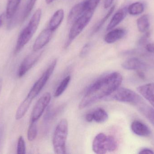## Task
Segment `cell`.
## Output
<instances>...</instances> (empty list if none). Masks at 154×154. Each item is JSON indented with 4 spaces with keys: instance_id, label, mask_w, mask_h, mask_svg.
<instances>
[{
    "instance_id": "6da1fadb",
    "label": "cell",
    "mask_w": 154,
    "mask_h": 154,
    "mask_svg": "<svg viewBox=\"0 0 154 154\" xmlns=\"http://www.w3.org/2000/svg\"><path fill=\"white\" fill-rule=\"evenodd\" d=\"M122 80V75L118 72H112L100 78L86 90L79 104V108L83 109L110 96L119 87Z\"/></svg>"
},
{
    "instance_id": "7a4b0ae2",
    "label": "cell",
    "mask_w": 154,
    "mask_h": 154,
    "mask_svg": "<svg viewBox=\"0 0 154 154\" xmlns=\"http://www.w3.org/2000/svg\"><path fill=\"white\" fill-rule=\"evenodd\" d=\"M42 14V10L39 8L32 15L27 26L20 33L14 49L15 54L20 51L21 50L30 40L36 32L40 22Z\"/></svg>"
},
{
    "instance_id": "3957f363",
    "label": "cell",
    "mask_w": 154,
    "mask_h": 154,
    "mask_svg": "<svg viewBox=\"0 0 154 154\" xmlns=\"http://www.w3.org/2000/svg\"><path fill=\"white\" fill-rule=\"evenodd\" d=\"M69 124L66 118L61 119L56 127L52 139L54 152L58 154L66 153V143L68 135Z\"/></svg>"
},
{
    "instance_id": "277c9868",
    "label": "cell",
    "mask_w": 154,
    "mask_h": 154,
    "mask_svg": "<svg viewBox=\"0 0 154 154\" xmlns=\"http://www.w3.org/2000/svg\"><path fill=\"white\" fill-rule=\"evenodd\" d=\"M108 97L116 101L134 104L137 106L144 102L143 99L138 94L125 88H119Z\"/></svg>"
},
{
    "instance_id": "5b68a950",
    "label": "cell",
    "mask_w": 154,
    "mask_h": 154,
    "mask_svg": "<svg viewBox=\"0 0 154 154\" xmlns=\"http://www.w3.org/2000/svg\"><path fill=\"white\" fill-rule=\"evenodd\" d=\"M57 63V60L55 59L51 62L41 77L35 82L32 88L26 98L29 100L32 101L33 99L37 96L44 87L46 83L49 79L53 73Z\"/></svg>"
},
{
    "instance_id": "8992f818",
    "label": "cell",
    "mask_w": 154,
    "mask_h": 154,
    "mask_svg": "<svg viewBox=\"0 0 154 154\" xmlns=\"http://www.w3.org/2000/svg\"><path fill=\"white\" fill-rule=\"evenodd\" d=\"M93 11H87L72 24L69 33L68 40L66 44V48L78 37L84 28L88 24L93 16Z\"/></svg>"
},
{
    "instance_id": "52a82bcc",
    "label": "cell",
    "mask_w": 154,
    "mask_h": 154,
    "mask_svg": "<svg viewBox=\"0 0 154 154\" xmlns=\"http://www.w3.org/2000/svg\"><path fill=\"white\" fill-rule=\"evenodd\" d=\"M51 98V95L49 92H46L40 98L33 108L30 122H37L50 102Z\"/></svg>"
},
{
    "instance_id": "ba28073f",
    "label": "cell",
    "mask_w": 154,
    "mask_h": 154,
    "mask_svg": "<svg viewBox=\"0 0 154 154\" xmlns=\"http://www.w3.org/2000/svg\"><path fill=\"white\" fill-rule=\"evenodd\" d=\"M43 51H33V52L28 55L19 67L17 71V76L20 78L23 77L38 61L42 56Z\"/></svg>"
},
{
    "instance_id": "9c48e42d",
    "label": "cell",
    "mask_w": 154,
    "mask_h": 154,
    "mask_svg": "<svg viewBox=\"0 0 154 154\" xmlns=\"http://www.w3.org/2000/svg\"><path fill=\"white\" fill-rule=\"evenodd\" d=\"M53 32V31L48 28L43 30L34 42L32 46L33 51L41 50L45 47L50 41Z\"/></svg>"
},
{
    "instance_id": "30bf717a",
    "label": "cell",
    "mask_w": 154,
    "mask_h": 154,
    "mask_svg": "<svg viewBox=\"0 0 154 154\" xmlns=\"http://www.w3.org/2000/svg\"><path fill=\"white\" fill-rule=\"evenodd\" d=\"M107 136L103 133H100L96 136L92 142V150L95 153L104 154L107 151Z\"/></svg>"
},
{
    "instance_id": "8fae6325",
    "label": "cell",
    "mask_w": 154,
    "mask_h": 154,
    "mask_svg": "<svg viewBox=\"0 0 154 154\" xmlns=\"http://www.w3.org/2000/svg\"><path fill=\"white\" fill-rule=\"evenodd\" d=\"M137 91L154 108V83H148L138 87Z\"/></svg>"
},
{
    "instance_id": "7c38bea8",
    "label": "cell",
    "mask_w": 154,
    "mask_h": 154,
    "mask_svg": "<svg viewBox=\"0 0 154 154\" xmlns=\"http://www.w3.org/2000/svg\"><path fill=\"white\" fill-rule=\"evenodd\" d=\"M86 12L84 1L79 3L70 10L68 17V23L73 24L75 21Z\"/></svg>"
},
{
    "instance_id": "4fadbf2b",
    "label": "cell",
    "mask_w": 154,
    "mask_h": 154,
    "mask_svg": "<svg viewBox=\"0 0 154 154\" xmlns=\"http://www.w3.org/2000/svg\"><path fill=\"white\" fill-rule=\"evenodd\" d=\"M122 67L125 69L128 70H137V71L145 69L146 68V64L137 58H133L124 61Z\"/></svg>"
},
{
    "instance_id": "5bb4252c",
    "label": "cell",
    "mask_w": 154,
    "mask_h": 154,
    "mask_svg": "<svg viewBox=\"0 0 154 154\" xmlns=\"http://www.w3.org/2000/svg\"><path fill=\"white\" fill-rule=\"evenodd\" d=\"M131 130L134 134L141 137H148L151 134L149 127L141 121L134 120L132 123Z\"/></svg>"
},
{
    "instance_id": "9a60e30c",
    "label": "cell",
    "mask_w": 154,
    "mask_h": 154,
    "mask_svg": "<svg viewBox=\"0 0 154 154\" xmlns=\"http://www.w3.org/2000/svg\"><path fill=\"white\" fill-rule=\"evenodd\" d=\"M126 34V30L123 29H116L110 30V31L106 34L104 40L109 44L114 43L117 41L122 39Z\"/></svg>"
},
{
    "instance_id": "2e32d148",
    "label": "cell",
    "mask_w": 154,
    "mask_h": 154,
    "mask_svg": "<svg viewBox=\"0 0 154 154\" xmlns=\"http://www.w3.org/2000/svg\"><path fill=\"white\" fill-rule=\"evenodd\" d=\"M65 16V13L63 9L57 10L54 13L50 20L48 28L52 31H55L61 24Z\"/></svg>"
},
{
    "instance_id": "e0dca14e",
    "label": "cell",
    "mask_w": 154,
    "mask_h": 154,
    "mask_svg": "<svg viewBox=\"0 0 154 154\" xmlns=\"http://www.w3.org/2000/svg\"><path fill=\"white\" fill-rule=\"evenodd\" d=\"M139 111L147 118L154 126V108L146 105L144 102L137 106Z\"/></svg>"
},
{
    "instance_id": "ac0fdd59",
    "label": "cell",
    "mask_w": 154,
    "mask_h": 154,
    "mask_svg": "<svg viewBox=\"0 0 154 154\" xmlns=\"http://www.w3.org/2000/svg\"><path fill=\"white\" fill-rule=\"evenodd\" d=\"M20 2L21 0H8L5 12L6 18L11 19L14 17Z\"/></svg>"
},
{
    "instance_id": "d6986e66",
    "label": "cell",
    "mask_w": 154,
    "mask_h": 154,
    "mask_svg": "<svg viewBox=\"0 0 154 154\" xmlns=\"http://www.w3.org/2000/svg\"><path fill=\"white\" fill-rule=\"evenodd\" d=\"M125 13L123 10L117 12L112 17L106 28V31H110L118 25L125 18Z\"/></svg>"
},
{
    "instance_id": "ffe728a7",
    "label": "cell",
    "mask_w": 154,
    "mask_h": 154,
    "mask_svg": "<svg viewBox=\"0 0 154 154\" xmlns=\"http://www.w3.org/2000/svg\"><path fill=\"white\" fill-rule=\"evenodd\" d=\"M32 102V101H30L26 98L23 101L16 111L15 115V118L16 120H20L24 117L28 111Z\"/></svg>"
},
{
    "instance_id": "44dd1931",
    "label": "cell",
    "mask_w": 154,
    "mask_h": 154,
    "mask_svg": "<svg viewBox=\"0 0 154 154\" xmlns=\"http://www.w3.org/2000/svg\"><path fill=\"white\" fill-rule=\"evenodd\" d=\"M93 120L98 123H103L108 119L109 116L107 112L103 108H97L92 112Z\"/></svg>"
},
{
    "instance_id": "7402d4cb",
    "label": "cell",
    "mask_w": 154,
    "mask_h": 154,
    "mask_svg": "<svg viewBox=\"0 0 154 154\" xmlns=\"http://www.w3.org/2000/svg\"><path fill=\"white\" fill-rule=\"evenodd\" d=\"M137 26L138 30L141 33L147 31L150 27V20L148 15H143L137 20Z\"/></svg>"
},
{
    "instance_id": "603a6c76",
    "label": "cell",
    "mask_w": 154,
    "mask_h": 154,
    "mask_svg": "<svg viewBox=\"0 0 154 154\" xmlns=\"http://www.w3.org/2000/svg\"><path fill=\"white\" fill-rule=\"evenodd\" d=\"M144 10V6L140 2L134 3L130 5L128 8V11L131 15H136L141 14Z\"/></svg>"
},
{
    "instance_id": "cb8c5ba5",
    "label": "cell",
    "mask_w": 154,
    "mask_h": 154,
    "mask_svg": "<svg viewBox=\"0 0 154 154\" xmlns=\"http://www.w3.org/2000/svg\"><path fill=\"white\" fill-rule=\"evenodd\" d=\"M70 80H71V77L70 76H67L62 80L55 91V94H54L55 97H58L60 96L64 93V91L67 88L69 84L70 83Z\"/></svg>"
},
{
    "instance_id": "d4e9b609",
    "label": "cell",
    "mask_w": 154,
    "mask_h": 154,
    "mask_svg": "<svg viewBox=\"0 0 154 154\" xmlns=\"http://www.w3.org/2000/svg\"><path fill=\"white\" fill-rule=\"evenodd\" d=\"M38 134V127L37 122H30V125L28 128L27 137L29 141H34Z\"/></svg>"
},
{
    "instance_id": "484cf974",
    "label": "cell",
    "mask_w": 154,
    "mask_h": 154,
    "mask_svg": "<svg viewBox=\"0 0 154 154\" xmlns=\"http://www.w3.org/2000/svg\"><path fill=\"white\" fill-rule=\"evenodd\" d=\"M36 2L37 0H29L28 1L23 11L22 18H21V22H23L24 21L29 17L35 5Z\"/></svg>"
},
{
    "instance_id": "4316f807",
    "label": "cell",
    "mask_w": 154,
    "mask_h": 154,
    "mask_svg": "<svg viewBox=\"0 0 154 154\" xmlns=\"http://www.w3.org/2000/svg\"><path fill=\"white\" fill-rule=\"evenodd\" d=\"M115 8H116V6L115 5H113L112 7L110 8V9H109V11L106 14V15L97 24V25H96V26H95L94 27V29L93 30V31H92V33H97V32L102 27V26H103V24L105 23L106 21L107 20L109 19V17H110V15L112 14L113 13V12H114V10H115Z\"/></svg>"
},
{
    "instance_id": "83f0119b",
    "label": "cell",
    "mask_w": 154,
    "mask_h": 154,
    "mask_svg": "<svg viewBox=\"0 0 154 154\" xmlns=\"http://www.w3.org/2000/svg\"><path fill=\"white\" fill-rule=\"evenodd\" d=\"M107 143L108 152H113L116 150L118 147L117 142L114 137L107 136Z\"/></svg>"
},
{
    "instance_id": "f1b7e54d",
    "label": "cell",
    "mask_w": 154,
    "mask_h": 154,
    "mask_svg": "<svg viewBox=\"0 0 154 154\" xmlns=\"http://www.w3.org/2000/svg\"><path fill=\"white\" fill-rule=\"evenodd\" d=\"M100 2V0H86L84 1L86 11L94 12Z\"/></svg>"
},
{
    "instance_id": "f546056e",
    "label": "cell",
    "mask_w": 154,
    "mask_h": 154,
    "mask_svg": "<svg viewBox=\"0 0 154 154\" xmlns=\"http://www.w3.org/2000/svg\"><path fill=\"white\" fill-rule=\"evenodd\" d=\"M17 153L18 154H25L26 153L25 142L22 136H20L18 139Z\"/></svg>"
},
{
    "instance_id": "4dcf8cb0",
    "label": "cell",
    "mask_w": 154,
    "mask_h": 154,
    "mask_svg": "<svg viewBox=\"0 0 154 154\" xmlns=\"http://www.w3.org/2000/svg\"><path fill=\"white\" fill-rule=\"evenodd\" d=\"M90 49L91 44L90 43H87L85 44L81 50L80 52V57L81 58H84L86 57Z\"/></svg>"
},
{
    "instance_id": "1f68e13d",
    "label": "cell",
    "mask_w": 154,
    "mask_h": 154,
    "mask_svg": "<svg viewBox=\"0 0 154 154\" xmlns=\"http://www.w3.org/2000/svg\"><path fill=\"white\" fill-rule=\"evenodd\" d=\"M146 49L148 52L154 54V43L147 44L146 47Z\"/></svg>"
},
{
    "instance_id": "d6a6232c",
    "label": "cell",
    "mask_w": 154,
    "mask_h": 154,
    "mask_svg": "<svg viewBox=\"0 0 154 154\" xmlns=\"http://www.w3.org/2000/svg\"><path fill=\"white\" fill-rule=\"evenodd\" d=\"M139 154H154V152L152 150L149 149V148H144V149L140 151Z\"/></svg>"
},
{
    "instance_id": "836d02e7",
    "label": "cell",
    "mask_w": 154,
    "mask_h": 154,
    "mask_svg": "<svg viewBox=\"0 0 154 154\" xmlns=\"http://www.w3.org/2000/svg\"><path fill=\"white\" fill-rule=\"evenodd\" d=\"M114 0H105L104 4V7L105 9H107L110 7L113 3Z\"/></svg>"
},
{
    "instance_id": "e575fe53",
    "label": "cell",
    "mask_w": 154,
    "mask_h": 154,
    "mask_svg": "<svg viewBox=\"0 0 154 154\" xmlns=\"http://www.w3.org/2000/svg\"><path fill=\"white\" fill-rule=\"evenodd\" d=\"M86 119L88 122H91L93 121V115L92 112L88 113L86 115Z\"/></svg>"
},
{
    "instance_id": "d590c367",
    "label": "cell",
    "mask_w": 154,
    "mask_h": 154,
    "mask_svg": "<svg viewBox=\"0 0 154 154\" xmlns=\"http://www.w3.org/2000/svg\"><path fill=\"white\" fill-rule=\"evenodd\" d=\"M6 17V14L5 13H3L0 15V29L2 26L3 24L4 21L5 20V18Z\"/></svg>"
},
{
    "instance_id": "8d00e7d4",
    "label": "cell",
    "mask_w": 154,
    "mask_h": 154,
    "mask_svg": "<svg viewBox=\"0 0 154 154\" xmlns=\"http://www.w3.org/2000/svg\"><path fill=\"white\" fill-rule=\"evenodd\" d=\"M55 0H46V2L47 4H50L53 2Z\"/></svg>"
},
{
    "instance_id": "74e56055",
    "label": "cell",
    "mask_w": 154,
    "mask_h": 154,
    "mask_svg": "<svg viewBox=\"0 0 154 154\" xmlns=\"http://www.w3.org/2000/svg\"><path fill=\"white\" fill-rule=\"evenodd\" d=\"M2 79H0V93L2 90Z\"/></svg>"
}]
</instances>
